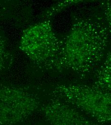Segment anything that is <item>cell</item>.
Returning a JSON list of instances; mask_svg holds the SVG:
<instances>
[{
  "mask_svg": "<svg viewBox=\"0 0 111 125\" xmlns=\"http://www.w3.org/2000/svg\"><path fill=\"white\" fill-rule=\"evenodd\" d=\"M102 11L88 8L72 16L60 54L49 70L85 76L95 71L107 53L110 36Z\"/></svg>",
  "mask_w": 111,
  "mask_h": 125,
  "instance_id": "obj_1",
  "label": "cell"
},
{
  "mask_svg": "<svg viewBox=\"0 0 111 125\" xmlns=\"http://www.w3.org/2000/svg\"><path fill=\"white\" fill-rule=\"evenodd\" d=\"M101 124L111 122V93L94 85L61 84L50 93Z\"/></svg>",
  "mask_w": 111,
  "mask_h": 125,
  "instance_id": "obj_2",
  "label": "cell"
},
{
  "mask_svg": "<svg viewBox=\"0 0 111 125\" xmlns=\"http://www.w3.org/2000/svg\"><path fill=\"white\" fill-rule=\"evenodd\" d=\"M62 40L57 35L50 20H44L27 28L19 48L36 67L49 70L58 58Z\"/></svg>",
  "mask_w": 111,
  "mask_h": 125,
  "instance_id": "obj_3",
  "label": "cell"
},
{
  "mask_svg": "<svg viewBox=\"0 0 111 125\" xmlns=\"http://www.w3.org/2000/svg\"><path fill=\"white\" fill-rule=\"evenodd\" d=\"M41 105L39 98L28 91L0 83V125L23 122Z\"/></svg>",
  "mask_w": 111,
  "mask_h": 125,
  "instance_id": "obj_4",
  "label": "cell"
},
{
  "mask_svg": "<svg viewBox=\"0 0 111 125\" xmlns=\"http://www.w3.org/2000/svg\"><path fill=\"white\" fill-rule=\"evenodd\" d=\"M41 112L52 125H102L69 104L53 98L40 106Z\"/></svg>",
  "mask_w": 111,
  "mask_h": 125,
  "instance_id": "obj_5",
  "label": "cell"
},
{
  "mask_svg": "<svg viewBox=\"0 0 111 125\" xmlns=\"http://www.w3.org/2000/svg\"><path fill=\"white\" fill-rule=\"evenodd\" d=\"M94 85L111 93V51L95 70Z\"/></svg>",
  "mask_w": 111,
  "mask_h": 125,
  "instance_id": "obj_6",
  "label": "cell"
},
{
  "mask_svg": "<svg viewBox=\"0 0 111 125\" xmlns=\"http://www.w3.org/2000/svg\"><path fill=\"white\" fill-rule=\"evenodd\" d=\"M86 1L85 0H69L61 1L49 7L46 12L43 13L41 18L43 19V20H50L51 18L55 16V15L57 14V13H58L64 9L67 8V7L71 5H76L84 2H85Z\"/></svg>",
  "mask_w": 111,
  "mask_h": 125,
  "instance_id": "obj_7",
  "label": "cell"
},
{
  "mask_svg": "<svg viewBox=\"0 0 111 125\" xmlns=\"http://www.w3.org/2000/svg\"><path fill=\"white\" fill-rule=\"evenodd\" d=\"M13 61V55L8 49L5 40L0 34V71L10 68Z\"/></svg>",
  "mask_w": 111,
  "mask_h": 125,
  "instance_id": "obj_8",
  "label": "cell"
},
{
  "mask_svg": "<svg viewBox=\"0 0 111 125\" xmlns=\"http://www.w3.org/2000/svg\"><path fill=\"white\" fill-rule=\"evenodd\" d=\"M101 8L111 39V0L103 1L101 2Z\"/></svg>",
  "mask_w": 111,
  "mask_h": 125,
  "instance_id": "obj_9",
  "label": "cell"
},
{
  "mask_svg": "<svg viewBox=\"0 0 111 125\" xmlns=\"http://www.w3.org/2000/svg\"><path fill=\"white\" fill-rule=\"evenodd\" d=\"M9 10L5 2L0 0V19L5 16L9 12Z\"/></svg>",
  "mask_w": 111,
  "mask_h": 125,
  "instance_id": "obj_10",
  "label": "cell"
}]
</instances>
